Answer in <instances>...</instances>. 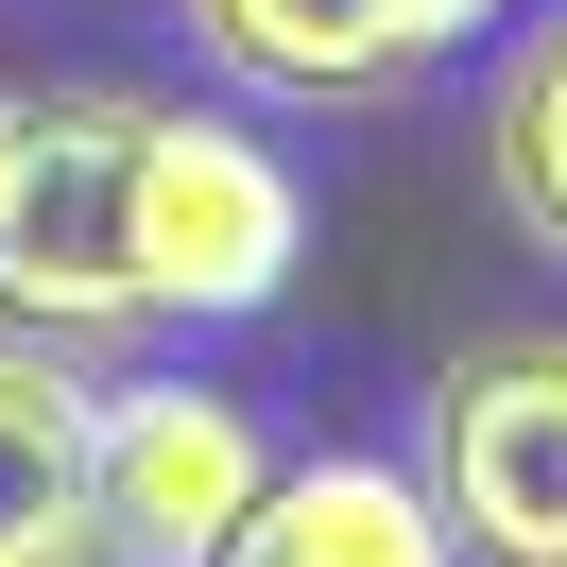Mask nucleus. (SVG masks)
<instances>
[{
    "label": "nucleus",
    "mask_w": 567,
    "mask_h": 567,
    "mask_svg": "<svg viewBox=\"0 0 567 567\" xmlns=\"http://www.w3.org/2000/svg\"><path fill=\"white\" fill-rule=\"evenodd\" d=\"M0 567H104V533H86V379H70V344H0Z\"/></svg>",
    "instance_id": "0eeeda50"
},
{
    "label": "nucleus",
    "mask_w": 567,
    "mask_h": 567,
    "mask_svg": "<svg viewBox=\"0 0 567 567\" xmlns=\"http://www.w3.org/2000/svg\"><path fill=\"white\" fill-rule=\"evenodd\" d=\"M138 138H155V104H35V138L0 173V327L18 344L155 327V292H138Z\"/></svg>",
    "instance_id": "f257e3e1"
},
{
    "label": "nucleus",
    "mask_w": 567,
    "mask_h": 567,
    "mask_svg": "<svg viewBox=\"0 0 567 567\" xmlns=\"http://www.w3.org/2000/svg\"><path fill=\"white\" fill-rule=\"evenodd\" d=\"M258 482H276V447H258L241 395L86 379V533H104V567H207L258 516Z\"/></svg>",
    "instance_id": "20e7f679"
},
{
    "label": "nucleus",
    "mask_w": 567,
    "mask_h": 567,
    "mask_svg": "<svg viewBox=\"0 0 567 567\" xmlns=\"http://www.w3.org/2000/svg\"><path fill=\"white\" fill-rule=\"evenodd\" d=\"M292 258H310L292 155H258L241 121L155 104V138H138V292H155V327H258L292 292Z\"/></svg>",
    "instance_id": "7ed1b4c3"
},
{
    "label": "nucleus",
    "mask_w": 567,
    "mask_h": 567,
    "mask_svg": "<svg viewBox=\"0 0 567 567\" xmlns=\"http://www.w3.org/2000/svg\"><path fill=\"white\" fill-rule=\"evenodd\" d=\"M189 35H207V70L276 86V104H379L430 52H464L447 0H189Z\"/></svg>",
    "instance_id": "39448f33"
},
{
    "label": "nucleus",
    "mask_w": 567,
    "mask_h": 567,
    "mask_svg": "<svg viewBox=\"0 0 567 567\" xmlns=\"http://www.w3.org/2000/svg\"><path fill=\"white\" fill-rule=\"evenodd\" d=\"M207 567H464V550L430 533L413 464H361V447H327V464H276V482H258V516L224 533Z\"/></svg>",
    "instance_id": "423d86ee"
},
{
    "label": "nucleus",
    "mask_w": 567,
    "mask_h": 567,
    "mask_svg": "<svg viewBox=\"0 0 567 567\" xmlns=\"http://www.w3.org/2000/svg\"><path fill=\"white\" fill-rule=\"evenodd\" d=\"M413 498L464 567H567V344H464L413 413Z\"/></svg>",
    "instance_id": "f03ea898"
},
{
    "label": "nucleus",
    "mask_w": 567,
    "mask_h": 567,
    "mask_svg": "<svg viewBox=\"0 0 567 567\" xmlns=\"http://www.w3.org/2000/svg\"><path fill=\"white\" fill-rule=\"evenodd\" d=\"M482 18H498V0H447V35H482Z\"/></svg>",
    "instance_id": "9d476101"
},
{
    "label": "nucleus",
    "mask_w": 567,
    "mask_h": 567,
    "mask_svg": "<svg viewBox=\"0 0 567 567\" xmlns=\"http://www.w3.org/2000/svg\"><path fill=\"white\" fill-rule=\"evenodd\" d=\"M18 138H35V104H18V86H0V173H18Z\"/></svg>",
    "instance_id": "1a4fd4ad"
},
{
    "label": "nucleus",
    "mask_w": 567,
    "mask_h": 567,
    "mask_svg": "<svg viewBox=\"0 0 567 567\" xmlns=\"http://www.w3.org/2000/svg\"><path fill=\"white\" fill-rule=\"evenodd\" d=\"M482 173H498V207H516V241L567 258V18L516 35V70H498V104H482Z\"/></svg>",
    "instance_id": "6e6552de"
}]
</instances>
